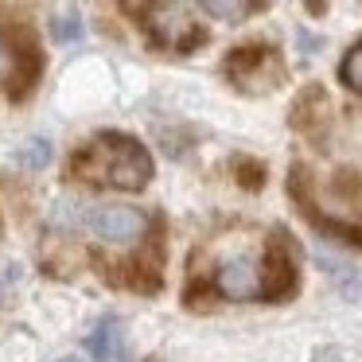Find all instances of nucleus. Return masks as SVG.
<instances>
[{
    "instance_id": "8",
    "label": "nucleus",
    "mask_w": 362,
    "mask_h": 362,
    "mask_svg": "<svg viewBox=\"0 0 362 362\" xmlns=\"http://www.w3.org/2000/svg\"><path fill=\"white\" fill-rule=\"evenodd\" d=\"M51 35H55L59 43H74L82 40V16L74 8H63L55 20H51Z\"/></svg>"
},
{
    "instance_id": "11",
    "label": "nucleus",
    "mask_w": 362,
    "mask_h": 362,
    "mask_svg": "<svg viewBox=\"0 0 362 362\" xmlns=\"http://www.w3.org/2000/svg\"><path fill=\"white\" fill-rule=\"evenodd\" d=\"M203 8L211 12V16H222V20H242V16H250V12H257L261 4H242V0H238V4H226V0H206Z\"/></svg>"
},
{
    "instance_id": "4",
    "label": "nucleus",
    "mask_w": 362,
    "mask_h": 362,
    "mask_svg": "<svg viewBox=\"0 0 362 362\" xmlns=\"http://www.w3.org/2000/svg\"><path fill=\"white\" fill-rule=\"evenodd\" d=\"M86 226L94 230V238L110 245H129L148 230V218L136 206H98V211H90Z\"/></svg>"
},
{
    "instance_id": "1",
    "label": "nucleus",
    "mask_w": 362,
    "mask_h": 362,
    "mask_svg": "<svg viewBox=\"0 0 362 362\" xmlns=\"http://www.w3.org/2000/svg\"><path fill=\"white\" fill-rule=\"evenodd\" d=\"M71 175L86 183H105V187L121 191H141L152 180V156L144 152V144H136L125 133H102L86 144L82 152H74Z\"/></svg>"
},
{
    "instance_id": "5",
    "label": "nucleus",
    "mask_w": 362,
    "mask_h": 362,
    "mask_svg": "<svg viewBox=\"0 0 362 362\" xmlns=\"http://www.w3.org/2000/svg\"><path fill=\"white\" fill-rule=\"evenodd\" d=\"M214 288L226 300H253L265 296V273L250 257H230L214 269Z\"/></svg>"
},
{
    "instance_id": "7",
    "label": "nucleus",
    "mask_w": 362,
    "mask_h": 362,
    "mask_svg": "<svg viewBox=\"0 0 362 362\" xmlns=\"http://www.w3.org/2000/svg\"><path fill=\"white\" fill-rule=\"evenodd\" d=\"M90 354L98 362H129V351H125V331H121V320H102L86 339Z\"/></svg>"
},
{
    "instance_id": "6",
    "label": "nucleus",
    "mask_w": 362,
    "mask_h": 362,
    "mask_svg": "<svg viewBox=\"0 0 362 362\" xmlns=\"http://www.w3.org/2000/svg\"><path fill=\"white\" fill-rule=\"evenodd\" d=\"M265 296H288L296 288V273H292V257L284 250V242H273L265 253Z\"/></svg>"
},
{
    "instance_id": "12",
    "label": "nucleus",
    "mask_w": 362,
    "mask_h": 362,
    "mask_svg": "<svg viewBox=\"0 0 362 362\" xmlns=\"http://www.w3.org/2000/svg\"><path fill=\"white\" fill-rule=\"evenodd\" d=\"M59 362H74V358H59Z\"/></svg>"
},
{
    "instance_id": "9",
    "label": "nucleus",
    "mask_w": 362,
    "mask_h": 362,
    "mask_svg": "<svg viewBox=\"0 0 362 362\" xmlns=\"http://www.w3.org/2000/svg\"><path fill=\"white\" fill-rule=\"evenodd\" d=\"M339 78H343L351 90L362 94V43H354V47L343 55V63H339Z\"/></svg>"
},
{
    "instance_id": "10",
    "label": "nucleus",
    "mask_w": 362,
    "mask_h": 362,
    "mask_svg": "<svg viewBox=\"0 0 362 362\" xmlns=\"http://www.w3.org/2000/svg\"><path fill=\"white\" fill-rule=\"evenodd\" d=\"M16 160L24 168H43L51 160V144L47 141H40V136H35V141H28V144H20V152H16Z\"/></svg>"
},
{
    "instance_id": "2",
    "label": "nucleus",
    "mask_w": 362,
    "mask_h": 362,
    "mask_svg": "<svg viewBox=\"0 0 362 362\" xmlns=\"http://www.w3.org/2000/svg\"><path fill=\"white\" fill-rule=\"evenodd\" d=\"M136 12L144 16L141 20L144 32L168 51H191L206 40V32L191 20V12L183 8V4H144V8H136Z\"/></svg>"
},
{
    "instance_id": "3",
    "label": "nucleus",
    "mask_w": 362,
    "mask_h": 362,
    "mask_svg": "<svg viewBox=\"0 0 362 362\" xmlns=\"http://www.w3.org/2000/svg\"><path fill=\"white\" fill-rule=\"evenodd\" d=\"M226 74L234 78V86L250 90V94H265L281 82V59L273 55V47H242L230 55Z\"/></svg>"
}]
</instances>
